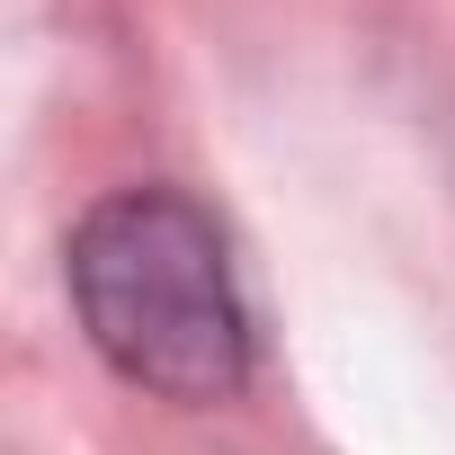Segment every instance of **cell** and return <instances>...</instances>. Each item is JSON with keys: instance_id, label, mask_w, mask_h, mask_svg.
<instances>
[{"instance_id": "obj_1", "label": "cell", "mask_w": 455, "mask_h": 455, "mask_svg": "<svg viewBox=\"0 0 455 455\" xmlns=\"http://www.w3.org/2000/svg\"><path fill=\"white\" fill-rule=\"evenodd\" d=\"M90 348L161 402H233L251 384V313L214 214L179 188H116L63 251Z\"/></svg>"}]
</instances>
